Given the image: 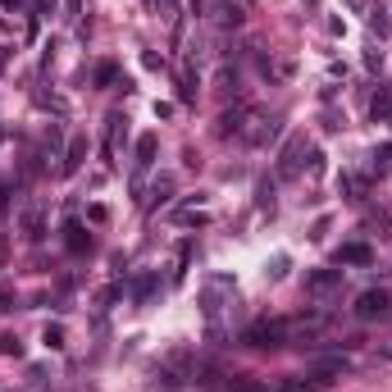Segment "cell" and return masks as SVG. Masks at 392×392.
<instances>
[{"instance_id": "obj_1", "label": "cell", "mask_w": 392, "mask_h": 392, "mask_svg": "<svg viewBox=\"0 0 392 392\" xmlns=\"http://www.w3.org/2000/svg\"><path fill=\"white\" fill-rule=\"evenodd\" d=\"M233 297H238V283H233L228 274H215V278H205V287H201V310H205V319H219V310L224 306H233Z\"/></svg>"}, {"instance_id": "obj_2", "label": "cell", "mask_w": 392, "mask_h": 392, "mask_svg": "<svg viewBox=\"0 0 392 392\" xmlns=\"http://www.w3.org/2000/svg\"><path fill=\"white\" fill-rule=\"evenodd\" d=\"M247 347H287V324L283 319H256V324L242 333Z\"/></svg>"}, {"instance_id": "obj_3", "label": "cell", "mask_w": 392, "mask_h": 392, "mask_svg": "<svg viewBox=\"0 0 392 392\" xmlns=\"http://www.w3.org/2000/svg\"><path fill=\"white\" fill-rule=\"evenodd\" d=\"M274 133H278V119L265 115V110H251L247 128H242V142H247V146H265V142H274Z\"/></svg>"}, {"instance_id": "obj_4", "label": "cell", "mask_w": 392, "mask_h": 392, "mask_svg": "<svg viewBox=\"0 0 392 392\" xmlns=\"http://www.w3.org/2000/svg\"><path fill=\"white\" fill-rule=\"evenodd\" d=\"M388 306H392V297L383 292V287H370V292L356 297V315H361V319H383V315H388Z\"/></svg>"}, {"instance_id": "obj_5", "label": "cell", "mask_w": 392, "mask_h": 392, "mask_svg": "<svg viewBox=\"0 0 392 392\" xmlns=\"http://www.w3.org/2000/svg\"><path fill=\"white\" fill-rule=\"evenodd\" d=\"M205 10H210V23H215V28H224V32L242 28V10L233 5V0H205Z\"/></svg>"}, {"instance_id": "obj_6", "label": "cell", "mask_w": 392, "mask_h": 392, "mask_svg": "<svg viewBox=\"0 0 392 392\" xmlns=\"http://www.w3.org/2000/svg\"><path fill=\"white\" fill-rule=\"evenodd\" d=\"M283 324H287V342H301V337L324 333L328 319H324V315H297V319H283Z\"/></svg>"}, {"instance_id": "obj_7", "label": "cell", "mask_w": 392, "mask_h": 392, "mask_svg": "<svg viewBox=\"0 0 392 392\" xmlns=\"http://www.w3.org/2000/svg\"><path fill=\"white\" fill-rule=\"evenodd\" d=\"M301 155H306V137H292V142L283 146V160H278V178H297Z\"/></svg>"}, {"instance_id": "obj_8", "label": "cell", "mask_w": 392, "mask_h": 392, "mask_svg": "<svg viewBox=\"0 0 392 392\" xmlns=\"http://www.w3.org/2000/svg\"><path fill=\"white\" fill-rule=\"evenodd\" d=\"M333 287H342V269H315V274H306V292H310V297H328Z\"/></svg>"}, {"instance_id": "obj_9", "label": "cell", "mask_w": 392, "mask_h": 392, "mask_svg": "<svg viewBox=\"0 0 392 392\" xmlns=\"http://www.w3.org/2000/svg\"><path fill=\"white\" fill-rule=\"evenodd\" d=\"M370 260H374L370 242H347V247L333 251V265H370Z\"/></svg>"}, {"instance_id": "obj_10", "label": "cell", "mask_w": 392, "mask_h": 392, "mask_svg": "<svg viewBox=\"0 0 392 392\" xmlns=\"http://www.w3.org/2000/svg\"><path fill=\"white\" fill-rule=\"evenodd\" d=\"M155 151H160V137H155V133H142V137H137V160H133V169L146 173L155 164Z\"/></svg>"}, {"instance_id": "obj_11", "label": "cell", "mask_w": 392, "mask_h": 392, "mask_svg": "<svg viewBox=\"0 0 392 392\" xmlns=\"http://www.w3.org/2000/svg\"><path fill=\"white\" fill-rule=\"evenodd\" d=\"M247 115H251V106H233V110H224V119H219V137H242V128H247Z\"/></svg>"}, {"instance_id": "obj_12", "label": "cell", "mask_w": 392, "mask_h": 392, "mask_svg": "<svg viewBox=\"0 0 392 392\" xmlns=\"http://www.w3.org/2000/svg\"><path fill=\"white\" fill-rule=\"evenodd\" d=\"M124 137H128V119H124V115H110V119H106V155H115Z\"/></svg>"}, {"instance_id": "obj_13", "label": "cell", "mask_w": 392, "mask_h": 392, "mask_svg": "<svg viewBox=\"0 0 392 392\" xmlns=\"http://www.w3.org/2000/svg\"><path fill=\"white\" fill-rule=\"evenodd\" d=\"M64 247L73 251V256H82V251L92 247V238H87V228H82L78 219H68V224H64Z\"/></svg>"}, {"instance_id": "obj_14", "label": "cell", "mask_w": 392, "mask_h": 392, "mask_svg": "<svg viewBox=\"0 0 392 392\" xmlns=\"http://www.w3.org/2000/svg\"><path fill=\"white\" fill-rule=\"evenodd\" d=\"M87 160V137H73L64 151V160H59V173H78V164Z\"/></svg>"}, {"instance_id": "obj_15", "label": "cell", "mask_w": 392, "mask_h": 392, "mask_svg": "<svg viewBox=\"0 0 392 392\" xmlns=\"http://www.w3.org/2000/svg\"><path fill=\"white\" fill-rule=\"evenodd\" d=\"M347 365H351L347 356H328V361H315V370H310V374H319L324 383H333L337 374H347Z\"/></svg>"}, {"instance_id": "obj_16", "label": "cell", "mask_w": 392, "mask_h": 392, "mask_svg": "<svg viewBox=\"0 0 392 392\" xmlns=\"http://www.w3.org/2000/svg\"><path fill=\"white\" fill-rule=\"evenodd\" d=\"M370 115H374V124H392V87L370 101Z\"/></svg>"}, {"instance_id": "obj_17", "label": "cell", "mask_w": 392, "mask_h": 392, "mask_svg": "<svg viewBox=\"0 0 392 392\" xmlns=\"http://www.w3.org/2000/svg\"><path fill=\"white\" fill-rule=\"evenodd\" d=\"M328 383L319 379V374H301V379H287L283 383V392H324Z\"/></svg>"}, {"instance_id": "obj_18", "label": "cell", "mask_w": 392, "mask_h": 392, "mask_svg": "<svg viewBox=\"0 0 392 392\" xmlns=\"http://www.w3.org/2000/svg\"><path fill=\"white\" fill-rule=\"evenodd\" d=\"M23 233H28V242H41V238H46V224H41V210H23Z\"/></svg>"}, {"instance_id": "obj_19", "label": "cell", "mask_w": 392, "mask_h": 392, "mask_svg": "<svg viewBox=\"0 0 392 392\" xmlns=\"http://www.w3.org/2000/svg\"><path fill=\"white\" fill-rule=\"evenodd\" d=\"M370 32H374V37H388V32H392V19H388L383 5H374V10H370Z\"/></svg>"}, {"instance_id": "obj_20", "label": "cell", "mask_w": 392, "mask_h": 392, "mask_svg": "<svg viewBox=\"0 0 392 392\" xmlns=\"http://www.w3.org/2000/svg\"><path fill=\"white\" fill-rule=\"evenodd\" d=\"M337 187H342L351 201H361V196H365V178H361V173H342V182H337Z\"/></svg>"}, {"instance_id": "obj_21", "label": "cell", "mask_w": 392, "mask_h": 392, "mask_svg": "<svg viewBox=\"0 0 392 392\" xmlns=\"http://www.w3.org/2000/svg\"><path fill=\"white\" fill-rule=\"evenodd\" d=\"M374 173H379V178H383V173H392V142H383L379 151H374Z\"/></svg>"}, {"instance_id": "obj_22", "label": "cell", "mask_w": 392, "mask_h": 392, "mask_svg": "<svg viewBox=\"0 0 392 392\" xmlns=\"http://www.w3.org/2000/svg\"><path fill=\"white\" fill-rule=\"evenodd\" d=\"M169 191H173V178L164 173V178H155V187H151V201H146V205H155V201H169Z\"/></svg>"}, {"instance_id": "obj_23", "label": "cell", "mask_w": 392, "mask_h": 392, "mask_svg": "<svg viewBox=\"0 0 392 392\" xmlns=\"http://www.w3.org/2000/svg\"><path fill=\"white\" fill-rule=\"evenodd\" d=\"M151 292H155V274H142V278L133 283V297H137V301H151Z\"/></svg>"}, {"instance_id": "obj_24", "label": "cell", "mask_w": 392, "mask_h": 392, "mask_svg": "<svg viewBox=\"0 0 392 392\" xmlns=\"http://www.w3.org/2000/svg\"><path fill=\"white\" fill-rule=\"evenodd\" d=\"M41 342H46L50 351H59V347H64V324H46V333H41Z\"/></svg>"}, {"instance_id": "obj_25", "label": "cell", "mask_w": 392, "mask_h": 392, "mask_svg": "<svg viewBox=\"0 0 392 392\" xmlns=\"http://www.w3.org/2000/svg\"><path fill=\"white\" fill-rule=\"evenodd\" d=\"M14 306H19V297H14V287H10V283H0V315H10Z\"/></svg>"}, {"instance_id": "obj_26", "label": "cell", "mask_w": 392, "mask_h": 392, "mask_svg": "<svg viewBox=\"0 0 392 392\" xmlns=\"http://www.w3.org/2000/svg\"><path fill=\"white\" fill-rule=\"evenodd\" d=\"M265 274H269V278H274V283H278V278L287 274V256H274V260H269V269H265Z\"/></svg>"}, {"instance_id": "obj_27", "label": "cell", "mask_w": 392, "mask_h": 392, "mask_svg": "<svg viewBox=\"0 0 392 392\" xmlns=\"http://www.w3.org/2000/svg\"><path fill=\"white\" fill-rule=\"evenodd\" d=\"M151 5H155V10H160V14H164V19H169V23L178 19V0H151Z\"/></svg>"}, {"instance_id": "obj_28", "label": "cell", "mask_w": 392, "mask_h": 392, "mask_svg": "<svg viewBox=\"0 0 392 392\" xmlns=\"http://www.w3.org/2000/svg\"><path fill=\"white\" fill-rule=\"evenodd\" d=\"M115 78H119V68H115V64H101V68H96V82H101V87H110Z\"/></svg>"}, {"instance_id": "obj_29", "label": "cell", "mask_w": 392, "mask_h": 392, "mask_svg": "<svg viewBox=\"0 0 392 392\" xmlns=\"http://www.w3.org/2000/svg\"><path fill=\"white\" fill-rule=\"evenodd\" d=\"M301 169H306V173H310V178H315V173H319V169H324V155H319V151H310V155H306V164H301Z\"/></svg>"}, {"instance_id": "obj_30", "label": "cell", "mask_w": 392, "mask_h": 392, "mask_svg": "<svg viewBox=\"0 0 392 392\" xmlns=\"http://www.w3.org/2000/svg\"><path fill=\"white\" fill-rule=\"evenodd\" d=\"M0 356H19V337H10V333H0Z\"/></svg>"}, {"instance_id": "obj_31", "label": "cell", "mask_w": 392, "mask_h": 392, "mask_svg": "<svg viewBox=\"0 0 392 392\" xmlns=\"http://www.w3.org/2000/svg\"><path fill=\"white\" fill-rule=\"evenodd\" d=\"M142 64H146V68H164V59L155 55V50H146V55H142Z\"/></svg>"}, {"instance_id": "obj_32", "label": "cell", "mask_w": 392, "mask_h": 392, "mask_svg": "<svg viewBox=\"0 0 392 392\" xmlns=\"http://www.w3.org/2000/svg\"><path fill=\"white\" fill-rule=\"evenodd\" d=\"M178 224H205V215H196V210H182V215H178Z\"/></svg>"}, {"instance_id": "obj_33", "label": "cell", "mask_w": 392, "mask_h": 392, "mask_svg": "<svg viewBox=\"0 0 392 392\" xmlns=\"http://www.w3.org/2000/svg\"><path fill=\"white\" fill-rule=\"evenodd\" d=\"M10 55H14V50H0V73H5V64H10Z\"/></svg>"}, {"instance_id": "obj_34", "label": "cell", "mask_w": 392, "mask_h": 392, "mask_svg": "<svg viewBox=\"0 0 392 392\" xmlns=\"http://www.w3.org/2000/svg\"><path fill=\"white\" fill-rule=\"evenodd\" d=\"M5 191H10V187H5V182H0V210H5V205H10V201H5Z\"/></svg>"}, {"instance_id": "obj_35", "label": "cell", "mask_w": 392, "mask_h": 392, "mask_svg": "<svg viewBox=\"0 0 392 392\" xmlns=\"http://www.w3.org/2000/svg\"><path fill=\"white\" fill-rule=\"evenodd\" d=\"M347 5H351V10H365V5H370V0H347Z\"/></svg>"}, {"instance_id": "obj_36", "label": "cell", "mask_w": 392, "mask_h": 392, "mask_svg": "<svg viewBox=\"0 0 392 392\" xmlns=\"http://www.w3.org/2000/svg\"><path fill=\"white\" fill-rule=\"evenodd\" d=\"M306 5H315V0H306Z\"/></svg>"}]
</instances>
